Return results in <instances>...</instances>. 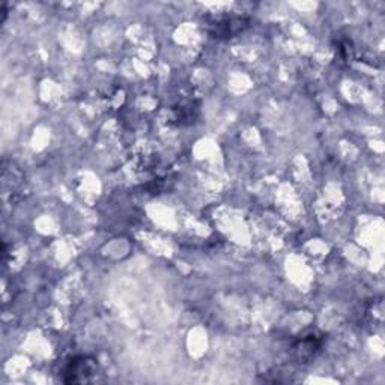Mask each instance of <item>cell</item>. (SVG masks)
<instances>
[{
	"mask_svg": "<svg viewBox=\"0 0 385 385\" xmlns=\"http://www.w3.org/2000/svg\"><path fill=\"white\" fill-rule=\"evenodd\" d=\"M98 375V363L91 357H75L63 369V382L80 384L94 381Z\"/></svg>",
	"mask_w": 385,
	"mask_h": 385,
	"instance_id": "obj_1",
	"label": "cell"
},
{
	"mask_svg": "<svg viewBox=\"0 0 385 385\" xmlns=\"http://www.w3.org/2000/svg\"><path fill=\"white\" fill-rule=\"evenodd\" d=\"M250 26V20L244 16L224 14L214 17L208 21V31L215 38H232L246 31Z\"/></svg>",
	"mask_w": 385,
	"mask_h": 385,
	"instance_id": "obj_2",
	"label": "cell"
},
{
	"mask_svg": "<svg viewBox=\"0 0 385 385\" xmlns=\"http://www.w3.org/2000/svg\"><path fill=\"white\" fill-rule=\"evenodd\" d=\"M320 343H322L320 339L313 335L305 336L293 345V352L297 354L298 360H309L310 357L315 355V352L319 351Z\"/></svg>",
	"mask_w": 385,
	"mask_h": 385,
	"instance_id": "obj_3",
	"label": "cell"
},
{
	"mask_svg": "<svg viewBox=\"0 0 385 385\" xmlns=\"http://www.w3.org/2000/svg\"><path fill=\"white\" fill-rule=\"evenodd\" d=\"M175 119L181 124L187 125L195 122L199 114V104H195V101H183L173 109Z\"/></svg>",
	"mask_w": 385,
	"mask_h": 385,
	"instance_id": "obj_4",
	"label": "cell"
}]
</instances>
